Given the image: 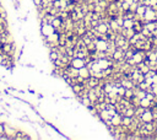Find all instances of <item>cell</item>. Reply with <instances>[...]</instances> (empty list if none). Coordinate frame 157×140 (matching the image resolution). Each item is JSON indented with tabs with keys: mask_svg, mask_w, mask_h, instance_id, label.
<instances>
[{
	"mask_svg": "<svg viewBox=\"0 0 157 140\" xmlns=\"http://www.w3.org/2000/svg\"><path fill=\"white\" fill-rule=\"evenodd\" d=\"M55 32V28L52 26V24H42L41 25V35L43 37H48Z\"/></svg>",
	"mask_w": 157,
	"mask_h": 140,
	"instance_id": "1",
	"label": "cell"
},
{
	"mask_svg": "<svg viewBox=\"0 0 157 140\" xmlns=\"http://www.w3.org/2000/svg\"><path fill=\"white\" fill-rule=\"evenodd\" d=\"M4 133H5L6 139H15L17 130L10 124H4Z\"/></svg>",
	"mask_w": 157,
	"mask_h": 140,
	"instance_id": "2",
	"label": "cell"
},
{
	"mask_svg": "<svg viewBox=\"0 0 157 140\" xmlns=\"http://www.w3.org/2000/svg\"><path fill=\"white\" fill-rule=\"evenodd\" d=\"M140 119L144 122V123H148V122H153V116H152V112L150 108L145 109L144 113L140 116Z\"/></svg>",
	"mask_w": 157,
	"mask_h": 140,
	"instance_id": "3",
	"label": "cell"
},
{
	"mask_svg": "<svg viewBox=\"0 0 157 140\" xmlns=\"http://www.w3.org/2000/svg\"><path fill=\"white\" fill-rule=\"evenodd\" d=\"M70 65L74 66V68H76V69H80V68L85 66L86 63H85V60L82 58H72L71 61H70Z\"/></svg>",
	"mask_w": 157,
	"mask_h": 140,
	"instance_id": "4",
	"label": "cell"
},
{
	"mask_svg": "<svg viewBox=\"0 0 157 140\" xmlns=\"http://www.w3.org/2000/svg\"><path fill=\"white\" fill-rule=\"evenodd\" d=\"M78 76H81V78H84V79H89V78L91 76L90 69H89L86 65L82 66V68H80V69H78Z\"/></svg>",
	"mask_w": 157,
	"mask_h": 140,
	"instance_id": "5",
	"label": "cell"
},
{
	"mask_svg": "<svg viewBox=\"0 0 157 140\" xmlns=\"http://www.w3.org/2000/svg\"><path fill=\"white\" fill-rule=\"evenodd\" d=\"M140 106L147 109V108H150V107H151V101H150L148 98L144 97V98H141V100H140Z\"/></svg>",
	"mask_w": 157,
	"mask_h": 140,
	"instance_id": "6",
	"label": "cell"
},
{
	"mask_svg": "<svg viewBox=\"0 0 157 140\" xmlns=\"http://www.w3.org/2000/svg\"><path fill=\"white\" fill-rule=\"evenodd\" d=\"M133 26H134V20L124 19V21H123V26H122V27H124V28H133Z\"/></svg>",
	"mask_w": 157,
	"mask_h": 140,
	"instance_id": "7",
	"label": "cell"
},
{
	"mask_svg": "<svg viewBox=\"0 0 157 140\" xmlns=\"http://www.w3.org/2000/svg\"><path fill=\"white\" fill-rule=\"evenodd\" d=\"M133 123V117H128V116H123L122 118V124L125 127H129Z\"/></svg>",
	"mask_w": 157,
	"mask_h": 140,
	"instance_id": "8",
	"label": "cell"
},
{
	"mask_svg": "<svg viewBox=\"0 0 157 140\" xmlns=\"http://www.w3.org/2000/svg\"><path fill=\"white\" fill-rule=\"evenodd\" d=\"M0 139H6L5 133H4V124L0 122Z\"/></svg>",
	"mask_w": 157,
	"mask_h": 140,
	"instance_id": "9",
	"label": "cell"
}]
</instances>
